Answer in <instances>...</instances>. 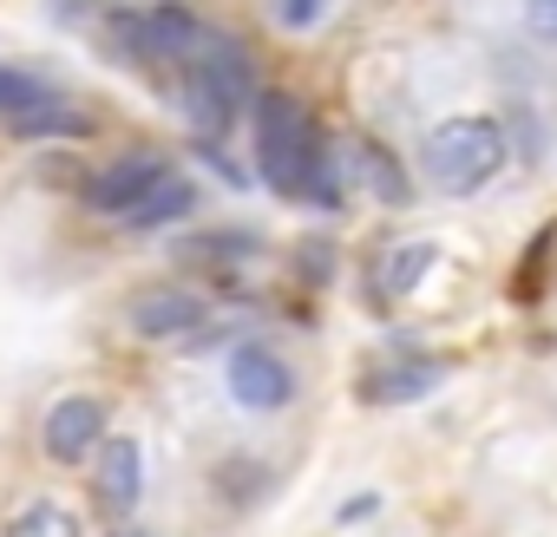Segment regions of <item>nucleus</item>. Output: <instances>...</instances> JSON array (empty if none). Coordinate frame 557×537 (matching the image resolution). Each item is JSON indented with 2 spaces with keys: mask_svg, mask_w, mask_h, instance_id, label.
<instances>
[{
  "mask_svg": "<svg viewBox=\"0 0 557 537\" xmlns=\"http://www.w3.org/2000/svg\"><path fill=\"white\" fill-rule=\"evenodd\" d=\"M355 177H361L381 203H407V197H413V184H407V171L387 158V145H368V138H361V145H355Z\"/></svg>",
  "mask_w": 557,
  "mask_h": 537,
  "instance_id": "ddd939ff",
  "label": "nucleus"
},
{
  "mask_svg": "<svg viewBox=\"0 0 557 537\" xmlns=\"http://www.w3.org/2000/svg\"><path fill=\"white\" fill-rule=\"evenodd\" d=\"M511 164V145H505V125L485 118V112H459V118H440L420 145V171L440 197H479L498 171Z\"/></svg>",
  "mask_w": 557,
  "mask_h": 537,
  "instance_id": "7ed1b4c3",
  "label": "nucleus"
},
{
  "mask_svg": "<svg viewBox=\"0 0 557 537\" xmlns=\"http://www.w3.org/2000/svg\"><path fill=\"white\" fill-rule=\"evenodd\" d=\"M440 380H446V361H400V367L368 374V380H361V400H368V407H413V400H426Z\"/></svg>",
  "mask_w": 557,
  "mask_h": 537,
  "instance_id": "9b49d317",
  "label": "nucleus"
},
{
  "mask_svg": "<svg viewBox=\"0 0 557 537\" xmlns=\"http://www.w3.org/2000/svg\"><path fill=\"white\" fill-rule=\"evenodd\" d=\"M374 511H381V498H374V491H361V498H348V504L335 511V524H361V517H374Z\"/></svg>",
  "mask_w": 557,
  "mask_h": 537,
  "instance_id": "aec40b11",
  "label": "nucleus"
},
{
  "mask_svg": "<svg viewBox=\"0 0 557 537\" xmlns=\"http://www.w3.org/2000/svg\"><path fill=\"white\" fill-rule=\"evenodd\" d=\"M433 242H400V249H387V262H381V289L387 296H413L420 289V276L433 268Z\"/></svg>",
  "mask_w": 557,
  "mask_h": 537,
  "instance_id": "4468645a",
  "label": "nucleus"
},
{
  "mask_svg": "<svg viewBox=\"0 0 557 537\" xmlns=\"http://www.w3.org/2000/svg\"><path fill=\"white\" fill-rule=\"evenodd\" d=\"M190 210H197V184H190L184 171H164L119 223H125V229H171V223H184Z\"/></svg>",
  "mask_w": 557,
  "mask_h": 537,
  "instance_id": "9d476101",
  "label": "nucleus"
},
{
  "mask_svg": "<svg viewBox=\"0 0 557 537\" xmlns=\"http://www.w3.org/2000/svg\"><path fill=\"white\" fill-rule=\"evenodd\" d=\"M40 439H47V459H60V465L92 459L99 439H106V400H92V394H66V400L47 413Z\"/></svg>",
  "mask_w": 557,
  "mask_h": 537,
  "instance_id": "6e6552de",
  "label": "nucleus"
},
{
  "mask_svg": "<svg viewBox=\"0 0 557 537\" xmlns=\"http://www.w3.org/2000/svg\"><path fill=\"white\" fill-rule=\"evenodd\" d=\"M8 537H79V517L73 511H60V504H34V511H21L14 517V530Z\"/></svg>",
  "mask_w": 557,
  "mask_h": 537,
  "instance_id": "f3484780",
  "label": "nucleus"
},
{
  "mask_svg": "<svg viewBox=\"0 0 557 537\" xmlns=\"http://www.w3.org/2000/svg\"><path fill=\"white\" fill-rule=\"evenodd\" d=\"M524 27L557 47V0H524Z\"/></svg>",
  "mask_w": 557,
  "mask_h": 537,
  "instance_id": "6ab92c4d",
  "label": "nucleus"
},
{
  "mask_svg": "<svg viewBox=\"0 0 557 537\" xmlns=\"http://www.w3.org/2000/svg\"><path fill=\"white\" fill-rule=\"evenodd\" d=\"M164 171H171V158H158V151H125V158H112V164L86 184V203H92L99 216H125Z\"/></svg>",
  "mask_w": 557,
  "mask_h": 537,
  "instance_id": "1a4fd4ad",
  "label": "nucleus"
},
{
  "mask_svg": "<svg viewBox=\"0 0 557 537\" xmlns=\"http://www.w3.org/2000/svg\"><path fill=\"white\" fill-rule=\"evenodd\" d=\"M223 387H230V400H236L243 413H283V407L296 400V374H289V361L275 354V348H262V341L230 348V361H223Z\"/></svg>",
  "mask_w": 557,
  "mask_h": 537,
  "instance_id": "20e7f679",
  "label": "nucleus"
},
{
  "mask_svg": "<svg viewBox=\"0 0 557 537\" xmlns=\"http://www.w3.org/2000/svg\"><path fill=\"white\" fill-rule=\"evenodd\" d=\"M322 14H329V0H275V21H283L289 34H309Z\"/></svg>",
  "mask_w": 557,
  "mask_h": 537,
  "instance_id": "a211bd4d",
  "label": "nucleus"
},
{
  "mask_svg": "<svg viewBox=\"0 0 557 537\" xmlns=\"http://www.w3.org/2000/svg\"><path fill=\"white\" fill-rule=\"evenodd\" d=\"M249 132H256V177L275 197H302V203H329L335 210L342 190L329 177V151H322V132H315L302 99L256 92L249 99Z\"/></svg>",
  "mask_w": 557,
  "mask_h": 537,
  "instance_id": "f257e3e1",
  "label": "nucleus"
},
{
  "mask_svg": "<svg viewBox=\"0 0 557 537\" xmlns=\"http://www.w3.org/2000/svg\"><path fill=\"white\" fill-rule=\"evenodd\" d=\"M92 498L112 517L138 511V498H145V446L132 433H106L99 439V452H92Z\"/></svg>",
  "mask_w": 557,
  "mask_h": 537,
  "instance_id": "0eeeda50",
  "label": "nucleus"
},
{
  "mask_svg": "<svg viewBox=\"0 0 557 537\" xmlns=\"http://www.w3.org/2000/svg\"><path fill=\"white\" fill-rule=\"evenodd\" d=\"M262 242L256 236H236V229H216V236H190V242H177V255H190V262H236V255H256Z\"/></svg>",
  "mask_w": 557,
  "mask_h": 537,
  "instance_id": "dca6fc26",
  "label": "nucleus"
},
{
  "mask_svg": "<svg viewBox=\"0 0 557 537\" xmlns=\"http://www.w3.org/2000/svg\"><path fill=\"white\" fill-rule=\"evenodd\" d=\"M125 322H132V335H145V341H177V335H197V328L210 322V302H203L197 289L164 283V289H138V296L125 302Z\"/></svg>",
  "mask_w": 557,
  "mask_h": 537,
  "instance_id": "423d86ee",
  "label": "nucleus"
},
{
  "mask_svg": "<svg viewBox=\"0 0 557 537\" xmlns=\"http://www.w3.org/2000/svg\"><path fill=\"white\" fill-rule=\"evenodd\" d=\"M112 537H158V530H145V524H125V530H112Z\"/></svg>",
  "mask_w": 557,
  "mask_h": 537,
  "instance_id": "412c9836",
  "label": "nucleus"
},
{
  "mask_svg": "<svg viewBox=\"0 0 557 537\" xmlns=\"http://www.w3.org/2000/svg\"><path fill=\"white\" fill-rule=\"evenodd\" d=\"M119 40L138 53V60H190V47L203 40V21L184 14V8H138V14H119Z\"/></svg>",
  "mask_w": 557,
  "mask_h": 537,
  "instance_id": "39448f33",
  "label": "nucleus"
},
{
  "mask_svg": "<svg viewBox=\"0 0 557 537\" xmlns=\"http://www.w3.org/2000/svg\"><path fill=\"white\" fill-rule=\"evenodd\" d=\"M249 99H256L249 53H243L230 34L203 27V40H197L190 60H184V86H177L184 118H190L203 138H223V132L236 125V112H249Z\"/></svg>",
  "mask_w": 557,
  "mask_h": 537,
  "instance_id": "f03ea898",
  "label": "nucleus"
},
{
  "mask_svg": "<svg viewBox=\"0 0 557 537\" xmlns=\"http://www.w3.org/2000/svg\"><path fill=\"white\" fill-rule=\"evenodd\" d=\"M8 125H14L21 138H86V132H92V118H86V112H73L60 92H53V99H40V105H34V112H21V118H8Z\"/></svg>",
  "mask_w": 557,
  "mask_h": 537,
  "instance_id": "f8f14e48",
  "label": "nucleus"
},
{
  "mask_svg": "<svg viewBox=\"0 0 557 537\" xmlns=\"http://www.w3.org/2000/svg\"><path fill=\"white\" fill-rule=\"evenodd\" d=\"M40 99H53V86H47V79H34V73H14V66H0V118H21V112H34Z\"/></svg>",
  "mask_w": 557,
  "mask_h": 537,
  "instance_id": "2eb2a0df",
  "label": "nucleus"
}]
</instances>
